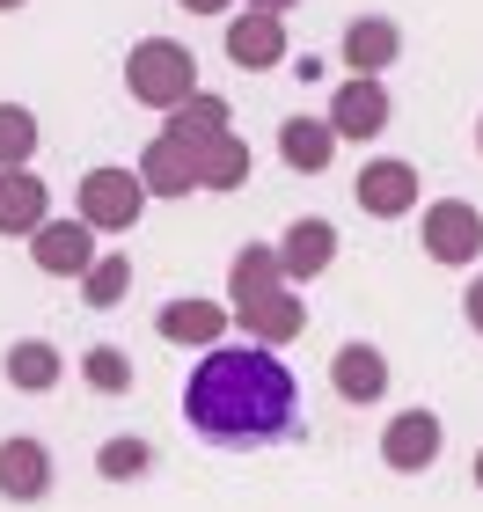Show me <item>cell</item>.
Returning a JSON list of instances; mask_svg holds the SVG:
<instances>
[{
    "label": "cell",
    "instance_id": "6da1fadb",
    "mask_svg": "<svg viewBox=\"0 0 483 512\" xmlns=\"http://www.w3.org/2000/svg\"><path fill=\"white\" fill-rule=\"evenodd\" d=\"M183 417L213 447H271L301 425V381L264 344H213L183 381Z\"/></svg>",
    "mask_w": 483,
    "mask_h": 512
},
{
    "label": "cell",
    "instance_id": "7a4b0ae2",
    "mask_svg": "<svg viewBox=\"0 0 483 512\" xmlns=\"http://www.w3.org/2000/svg\"><path fill=\"white\" fill-rule=\"evenodd\" d=\"M198 88V59H191V44H176V37H140L125 52V96L132 103H147V110H176L183 96Z\"/></svg>",
    "mask_w": 483,
    "mask_h": 512
},
{
    "label": "cell",
    "instance_id": "3957f363",
    "mask_svg": "<svg viewBox=\"0 0 483 512\" xmlns=\"http://www.w3.org/2000/svg\"><path fill=\"white\" fill-rule=\"evenodd\" d=\"M74 205H81V220L96 227V235H125V227H140V213H147L140 169H118V161L88 169V176H81V191H74Z\"/></svg>",
    "mask_w": 483,
    "mask_h": 512
},
{
    "label": "cell",
    "instance_id": "277c9868",
    "mask_svg": "<svg viewBox=\"0 0 483 512\" xmlns=\"http://www.w3.org/2000/svg\"><path fill=\"white\" fill-rule=\"evenodd\" d=\"M418 242L432 264H447V271H469L476 256H483V213L469 198H432L425 213H418Z\"/></svg>",
    "mask_w": 483,
    "mask_h": 512
},
{
    "label": "cell",
    "instance_id": "5b68a950",
    "mask_svg": "<svg viewBox=\"0 0 483 512\" xmlns=\"http://www.w3.org/2000/svg\"><path fill=\"white\" fill-rule=\"evenodd\" d=\"M96 242H103V235H96L81 213H74V220H44L37 235H30V264H37L44 278H88V264L103 256Z\"/></svg>",
    "mask_w": 483,
    "mask_h": 512
},
{
    "label": "cell",
    "instance_id": "8992f818",
    "mask_svg": "<svg viewBox=\"0 0 483 512\" xmlns=\"http://www.w3.org/2000/svg\"><path fill=\"white\" fill-rule=\"evenodd\" d=\"M352 198H359V213H374V220H403V213H418V161H403V154L366 161L359 183H352Z\"/></svg>",
    "mask_w": 483,
    "mask_h": 512
},
{
    "label": "cell",
    "instance_id": "52a82bcc",
    "mask_svg": "<svg viewBox=\"0 0 483 512\" xmlns=\"http://www.w3.org/2000/svg\"><path fill=\"white\" fill-rule=\"evenodd\" d=\"M447 447V425L432 410H403V417H388V432H381V461L396 476H425L432 461H440Z\"/></svg>",
    "mask_w": 483,
    "mask_h": 512
},
{
    "label": "cell",
    "instance_id": "ba28073f",
    "mask_svg": "<svg viewBox=\"0 0 483 512\" xmlns=\"http://www.w3.org/2000/svg\"><path fill=\"white\" fill-rule=\"evenodd\" d=\"M132 169H140L147 198H191L198 191V147H183V139H169V132H154Z\"/></svg>",
    "mask_w": 483,
    "mask_h": 512
},
{
    "label": "cell",
    "instance_id": "9c48e42d",
    "mask_svg": "<svg viewBox=\"0 0 483 512\" xmlns=\"http://www.w3.org/2000/svg\"><path fill=\"white\" fill-rule=\"evenodd\" d=\"M227 315H235L242 337L264 344V352H271V344H293V337L308 330V300H301V286H279V293L249 300V308H227Z\"/></svg>",
    "mask_w": 483,
    "mask_h": 512
},
{
    "label": "cell",
    "instance_id": "30bf717a",
    "mask_svg": "<svg viewBox=\"0 0 483 512\" xmlns=\"http://www.w3.org/2000/svg\"><path fill=\"white\" fill-rule=\"evenodd\" d=\"M227 59L249 66V74H271V66L286 59V15L235 8V15H227Z\"/></svg>",
    "mask_w": 483,
    "mask_h": 512
},
{
    "label": "cell",
    "instance_id": "8fae6325",
    "mask_svg": "<svg viewBox=\"0 0 483 512\" xmlns=\"http://www.w3.org/2000/svg\"><path fill=\"white\" fill-rule=\"evenodd\" d=\"M279 264H286V286H308V278H322L337 264V227L322 220V213H301L279 235Z\"/></svg>",
    "mask_w": 483,
    "mask_h": 512
},
{
    "label": "cell",
    "instance_id": "7c38bea8",
    "mask_svg": "<svg viewBox=\"0 0 483 512\" xmlns=\"http://www.w3.org/2000/svg\"><path fill=\"white\" fill-rule=\"evenodd\" d=\"M388 118H396V110H388V88L366 81V74H352V81L330 96V132H337V139H381Z\"/></svg>",
    "mask_w": 483,
    "mask_h": 512
},
{
    "label": "cell",
    "instance_id": "4fadbf2b",
    "mask_svg": "<svg viewBox=\"0 0 483 512\" xmlns=\"http://www.w3.org/2000/svg\"><path fill=\"white\" fill-rule=\"evenodd\" d=\"M44 491H52V454H44V439H30V432L0 439V498L37 505Z\"/></svg>",
    "mask_w": 483,
    "mask_h": 512
},
{
    "label": "cell",
    "instance_id": "5bb4252c",
    "mask_svg": "<svg viewBox=\"0 0 483 512\" xmlns=\"http://www.w3.org/2000/svg\"><path fill=\"white\" fill-rule=\"evenodd\" d=\"M330 388H337V403H381L388 395V359H381V344H337V359H330Z\"/></svg>",
    "mask_w": 483,
    "mask_h": 512
},
{
    "label": "cell",
    "instance_id": "9a60e30c",
    "mask_svg": "<svg viewBox=\"0 0 483 512\" xmlns=\"http://www.w3.org/2000/svg\"><path fill=\"white\" fill-rule=\"evenodd\" d=\"M396 59H403V30L388 15H352V22H344V66H352V74L381 81Z\"/></svg>",
    "mask_w": 483,
    "mask_h": 512
},
{
    "label": "cell",
    "instance_id": "2e32d148",
    "mask_svg": "<svg viewBox=\"0 0 483 512\" xmlns=\"http://www.w3.org/2000/svg\"><path fill=\"white\" fill-rule=\"evenodd\" d=\"M44 220H52V191H44V176L0 169V235H22V242H30Z\"/></svg>",
    "mask_w": 483,
    "mask_h": 512
},
{
    "label": "cell",
    "instance_id": "e0dca14e",
    "mask_svg": "<svg viewBox=\"0 0 483 512\" xmlns=\"http://www.w3.org/2000/svg\"><path fill=\"white\" fill-rule=\"evenodd\" d=\"M286 286V264H279V242H242L235 264H227V308H249V300L279 293Z\"/></svg>",
    "mask_w": 483,
    "mask_h": 512
},
{
    "label": "cell",
    "instance_id": "ac0fdd59",
    "mask_svg": "<svg viewBox=\"0 0 483 512\" xmlns=\"http://www.w3.org/2000/svg\"><path fill=\"white\" fill-rule=\"evenodd\" d=\"M227 315L220 300H169V308L154 315V330H161V344H205V352H213V344L227 337Z\"/></svg>",
    "mask_w": 483,
    "mask_h": 512
},
{
    "label": "cell",
    "instance_id": "d6986e66",
    "mask_svg": "<svg viewBox=\"0 0 483 512\" xmlns=\"http://www.w3.org/2000/svg\"><path fill=\"white\" fill-rule=\"evenodd\" d=\"M161 132L183 139V147H205V139H220V132H235L227 125V96H213V88H191L169 118H161Z\"/></svg>",
    "mask_w": 483,
    "mask_h": 512
},
{
    "label": "cell",
    "instance_id": "ffe728a7",
    "mask_svg": "<svg viewBox=\"0 0 483 512\" xmlns=\"http://www.w3.org/2000/svg\"><path fill=\"white\" fill-rule=\"evenodd\" d=\"M279 154H286V169L322 176V169H330V154H337L330 118H286V125H279Z\"/></svg>",
    "mask_w": 483,
    "mask_h": 512
},
{
    "label": "cell",
    "instance_id": "44dd1931",
    "mask_svg": "<svg viewBox=\"0 0 483 512\" xmlns=\"http://www.w3.org/2000/svg\"><path fill=\"white\" fill-rule=\"evenodd\" d=\"M249 183V139L242 132H220L198 147V191H242Z\"/></svg>",
    "mask_w": 483,
    "mask_h": 512
},
{
    "label": "cell",
    "instance_id": "7402d4cb",
    "mask_svg": "<svg viewBox=\"0 0 483 512\" xmlns=\"http://www.w3.org/2000/svg\"><path fill=\"white\" fill-rule=\"evenodd\" d=\"M59 374H66L59 344H44V337H22V344H8V388H22V395H44V388H59Z\"/></svg>",
    "mask_w": 483,
    "mask_h": 512
},
{
    "label": "cell",
    "instance_id": "603a6c76",
    "mask_svg": "<svg viewBox=\"0 0 483 512\" xmlns=\"http://www.w3.org/2000/svg\"><path fill=\"white\" fill-rule=\"evenodd\" d=\"M125 293H132V256L103 249L96 264H88V278H81V300H88V308H118Z\"/></svg>",
    "mask_w": 483,
    "mask_h": 512
},
{
    "label": "cell",
    "instance_id": "cb8c5ba5",
    "mask_svg": "<svg viewBox=\"0 0 483 512\" xmlns=\"http://www.w3.org/2000/svg\"><path fill=\"white\" fill-rule=\"evenodd\" d=\"M81 381L96 395H125L132 388V359L118 352V344H88V352H81Z\"/></svg>",
    "mask_w": 483,
    "mask_h": 512
},
{
    "label": "cell",
    "instance_id": "d4e9b609",
    "mask_svg": "<svg viewBox=\"0 0 483 512\" xmlns=\"http://www.w3.org/2000/svg\"><path fill=\"white\" fill-rule=\"evenodd\" d=\"M37 154V118L22 103H0V169H30Z\"/></svg>",
    "mask_w": 483,
    "mask_h": 512
},
{
    "label": "cell",
    "instance_id": "484cf974",
    "mask_svg": "<svg viewBox=\"0 0 483 512\" xmlns=\"http://www.w3.org/2000/svg\"><path fill=\"white\" fill-rule=\"evenodd\" d=\"M96 469H103L110 483H140V476L154 469V447H147V439H103Z\"/></svg>",
    "mask_w": 483,
    "mask_h": 512
},
{
    "label": "cell",
    "instance_id": "4316f807",
    "mask_svg": "<svg viewBox=\"0 0 483 512\" xmlns=\"http://www.w3.org/2000/svg\"><path fill=\"white\" fill-rule=\"evenodd\" d=\"M462 315H469V322H476V330H483V271H476V286L462 293Z\"/></svg>",
    "mask_w": 483,
    "mask_h": 512
},
{
    "label": "cell",
    "instance_id": "83f0119b",
    "mask_svg": "<svg viewBox=\"0 0 483 512\" xmlns=\"http://www.w3.org/2000/svg\"><path fill=\"white\" fill-rule=\"evenodd\" d=\"M191 15H235V0H183Z\"/></svg>",
    "mask_w": 483,
    "mask_h": 512
},
{
    "label": "cell",
    "instance_id": "f1b7e54d",
    "mask_svg": "<svg viewBox=\"0 0 483 512\" xmlns=\"http://www.w3.org/2000/svg\"><path fill=\"white\" fill-rule=\"evenodd\" d=\"M242 8H257V15H286V8H301V0H242Z\"/></svg>",
    "mask_w": 483,
    "mask_h": 512
},
{
    "label": "cell",
    "instance_id": "f546056e",
    "mask_svg": "<svg viewBox=\"0 0 483 512\" xmlns=\"http://www.w3.org/2000/svg\"><path fill=\"white\" fill-rule=\"evenodd\" d=\"M15 8H30V0H0V15H15Z\"/></svg>",
    "mask_w": 483,
    "mask_h": 512
},
{
    "label": "cell",
    "instance_id": "4dcf8cb0",
    "mask_svg": "<svg viewBox=\"0 0 483 512\" xmlns=\"http://www.w3.org/2000/svg\"><path fill=\"white\" fill-rule=\"evenodd\" d=\"M476 491H483V447H476Z\"/></svg>",
    "mask_w": 483,
    "mask_h": 512
},
{
    "label": "cell",
    "instance_id": "1f68e13d",
    "mask_svg": "<svg viewBox=\"0 0 483 512\" xmlns=\"http://www.w3.org/2000/svg\"><path fill=\"white\" fill-rule=\"evenodd\" d=\"M476 147H483V118H476Z\"/></svg>",
    "mask_w": 483,
    "mask_h": 512
}]
</instances>
